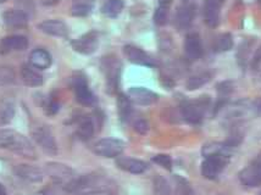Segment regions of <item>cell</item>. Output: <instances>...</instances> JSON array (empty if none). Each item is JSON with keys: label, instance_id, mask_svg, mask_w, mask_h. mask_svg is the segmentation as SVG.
Segmentation results:
<instances>
[{"label": "cell", "instance_id": "6da1fadb", "mask_svg": "<svg viewBox=\"0 0 261 195\" xmlns=\"http://www.w3.org/2000/svg\"><path fill=\"white\" fill-rule=\"evenodd\" d=\"M0 149L11 150L27 159H36L37 156L29 139L14 129H0Z\"/></svg>", "mask_w": 261, "mask_h": 195}, {"label": "cell", "instance_id": "7a4b0ae2", "mask_svg": "<svg viewBox=\"0 0 261 195\" xmlns=\"http://www.w3.org/2000/svg\"><path fill=\"white\" fill-rule=\"evenodd\" d=\"M210 106V99L207 97L199 98L197 100L186 101L182 104L181 113L183 119L189 123H200L203 121L207 107Z\"/></svg>", "mask_w": 261, "mask_h": 195}, {"label": "cell", "instance_id": "3957f363", "mask_svg": "<svg viewBox=\"0 0 261 195\" xmlns=\"http://www.w3.org/2000/svg\"><path fill=\"white\" fill-rule=\"evenodd\" d=\"M197 15V0H181L176 9L175 26L177 30H187Z\"/></svg>", "mask_w": 261, "mask_h": 195}, {"label": "cell", "instance_id": "277c9868", "mask_svg": "<svg viewBox=\"0 0 261 195\" xmlns=\"http://www.w3.org/2000/svg\"><path fill=\"white\" fill-rule=\"evenodd\" d=\"M32 137L39 148L49 155H57L58 145L51 129L45 125H39L32 129Z\"/></svg>", "mask_w": 261, "mask_h": 195}, {"label": "cell", "instance_id": "5b68a950", "mask_svg": "<svg viewBox=\"0 0 261 195\" xmlns=\"http://www.w3.org/2000/svg\"><path fill=\"white\" fill-rule=\"evenodd\" d=\"M125 149V143L120 139L114 138H104L97 142L94 145V153L99 156L102 157H117L122 154Z\"/></svg>", "mask_w": 261, "mask_h": 195}, {"label": "cell", "instance_id": "8992f818", "mask_svg": "<svg viewBox=\"0 0 261 195\" xmlns=\"http://www.w3.org/2000/svg\"><path fill=\"white\" fill-rule=\"evenodd\" d=\"M229 157L226 155H211L205 157L201 163V173L205 178L216 179L228 163Z\"/></svg>", "mask_w": 261, "mask_h": 195}, {"label": "cell", "instance_id": "52a82bcc", "mask_svg": "<svg viewBox=\"0 0 261 195\" xmlns=\"http://www.w3.org/2000/svg\"><path fill=\"white\" fill-rule=\"evenodd\" d=\"M102 67H104L105 76H107V86H108L109 92L116 91L117 86H119L120 69H121L119 60L114 57L105 58L104 63H102Z\"/></svg>", "mask_w": 261, "mask_h": 195}, {"label": "cell", "instance_id": "ba28073f", "mask_svg": "<svg viewBox=\"0 0 261 195\" xmlns=\"http://www.w3.org/2000/svg\"><path fill=\"white\" fill-rule=\"evenodd\" d=\"M239 181L247 187H259L261 185V159L251 162L239 172Z\"/></svg>", "mask_w": 261, "mask_h": 195}, {"label": "cell", "instance_id": "9c48e42d", "mask_svg": "<svg viewBox=\"0 0 261 195\" xmlns=\"http://www.w3.org/2000/svg\"><path fill=\"white\" fill-rule=\"evenodd\" d=\"M225 0H204L203 17L209 27H216L220 22V14Z\"/></svg>", "mask_w": 261, "mask_h": 195}, {"label": "cell", "instance_id": "30bf717a", "mask_svg": "<svg viewBox=\"0 0 261 195\" xmlns=\"http://www.w3.org/2000/svg\"><path fill=\"white\" fill-rule=\"evenodd\" d=\"M99 45V36L97 32H88L81 38L72 42V48L77 52L83 55H91L98 49Z\"/></svg>", "mask_w": 261, "mask_h": 195}, {"label": "cell", "instance_id": "8fae6325", "mask_svg": "<svg viewBox=\"0 0 261 195\" xmlns=\"http://www.w3.org/2000/svg\"><path fill=\"white\" fill-rule=\"evenodd\" d=\"M46 172L57 183L64 184V187L74 178V173L72 170L68 166L63 165V163H46Z\"/></svg>", "mask_w": 261, "mask_h": 195}, {"label": "cell", "instance_id": "7c38bea8", "mask_svg": "<svg viewBox=\"0 0 261 195\" xmlns=\"http://www.w3.org/2000/svg\"><path fill=\"white\" fill-rule=\"evenodd\" d=\"M123 52H125L126 58L128 59L132 64L141 65V66L153 67L155 66V61L145 52L143 49L138 48L135 45H125L123 46Z\"/></svg>", "mask_w": 261, "mask_h": 195}, {"label": "cell", "instance_id": "4fadbf2b", "mask_svg": "<svg viewBox=\"0 0 261 195\" xmlns=\"http://www.w3.org/2000/svg\"><path fill=\"white\" fill-rule=\"evenodd\" d=\"M73 91L76 95V100L82 105H91L94 101V95L89 89L88 83L83 76L73 78Z\"/></svg>", "mask_w": 261, "mask_h": 195}, {"label": "cell", "instance_id": "5bb4252c", "mask_svg": "<svg viewBox=\"0 0 261 195\" xmlns=\"http://www.w3.org/2000/svg\"><path fill=\"white\" fill-rule=\"evenodd\" d=\"M128 98L133 103L147 106V105L156 103L159 97H158L156 93L149 91V89L144 88V87H133V88L129 89Z\"/></svg>", "mask_w": 261, "mask_h": 195}, {"label": "cell", "instance_id": "9a60e30c", "mask_svg": "<svg viewBox=\"0 0 261 195\" xmlns=\"http://www.w3.org/2000/svg\"><path fill=\"white\" fill-rule=\"evenodd\" d=\"M185 54L189 61H197L203 55V44L198 33H189L186 37Z\"/></svg>", "mask_w": 261, "mask_h": 195}, {"label": "cell", "instance_id": "2e32d148", "mask_svg": "<svg viewBox=\"0 0 261 195\" xmlns=\"http://www.w3.org/2000/svg\"><path fill=\"white\" fill-rule=\"evenodd\" d=\"M29 46V40L23 36H9L0 42V52L8 54L12 51H23Z\"/></svg>", "mask_w": 261, "mask_h": 195}, {"label": "cell", "instance_id": "e0dca14e", "mask_svg": "<svg viewBox=\"0 0 261 195\" xmlns=\"http://www.w3.org/2000/svg\"><path fill=\"white\" fill-rule=\"evenodd\" d=\"M39 30L45 35L53 37H61V38H66L68 37V27L66 23L60 20H46L39 23Z\"/></svg>", "mask_w": 261, "mask_h": 195}, {"label": "cell", "instance_id": "ac0fdd59", "mask_svg": "<svg viewBox=\"0 0 261 195\" xmlns=\"http://www.w3.org/2000/svg\"><path fill=\"white\" fill-rule=\"evenodd\" d=\"M15 175L18 178L31 183H38L43 181V171L38 167L32 165H17L14 169Z\"/></svg>", "mask_w": 261, "mask_h": 195}, {"label": "cell", "instance_id": "d6986e66", "mask_svg": "<svg viewBox=\"0 0 261 195\" xmlns=\"http://www.w3.org/2000/svg\"><path fill=\"white\" fill-rule=\"evenodd\" d=\"M116 165L120 167L121 170L133 173V175H141V173L145 172L148 170V163L142 160L130 159V157H120L116 161Z\"/></svg>", "mask_w": 261, "mask_h": 195}, {"label": "cell", "instance_id": "ffe728a7", "mask_svg": "<svg viewBox=\"0 0 261 195\" xmlns=\"http://www.w3.org/2000/svg\"><path fill=\"white\" fill-rule=\"evenodd\" d=\"M3 18H4L6 26L10 29H22V27H26L29 22V16L26 15V12L21 10L6 11L3 15Z\"/></svg>", "mask_w": 261, "mask_h": 195}, {"label": "cell", "instance_id": "44dd1931", "mask_svg": "<svg viewBox=\"0 0 261 195\" xmlns=\"http://www.w3.org/2000/svg\"><path fill=\"white\" fill-rule=\"evenodd\" d=\"M30 63L34 69L46 70L51 65V57L44 49H34L30 55Z\"/></svg>", "mask_w": 261, "mask_h": 195}, {"label": "cell", "instance_id": "7402d4cb", "mask_svg": "<svg viewBox=\"0 0 261 195\" xmlns=\"http://www.w3.org/2000/svg\"><path fill=\"white\" fill-rule=\"evenodd\" d=\"M21 77L24 85L29 87H39L43 85V76L30 65H23L21 69Z\"/></svg>", "mask_w": 261, "mask_h": 195}, {"label": "cell", "instance_id": "603a6c76", "mask_svg": "<svg viewBox=\"0 0 261 195\" xmlns=\"http://www.w3.org/2000/svg\"><path fill=\"white\" fill-rule=\"evenodd\" d=\"M94 8V0H72V11L73 16L85 17L91 14Z\"/></svg>", "mask_w": 261, "mask_h": 195}, {"label": "cell", "instance_id": "cb8c5ba5", "mask_svg": "<svg viewBox=\"0 0 261 195\" xmlns=\"http://www.w3.org/2000/svg\"><path fill=\"white\" fill-rule=\"evenodd\" d=\"M123 9L122 0H104L101 6V12L108 17L119 16Z\"/></svg>", "mask_w": 261, "mask_h": 195}, {"label": "cell", "instance_id": "d4e9b609", "mask_svg": "<svg viewBox=\"0 0 261 195\" xmlns=\"http://www.w3.org/2000/svg\"><path fill=\"white\" fill-rule=\"evenodd\" d=\"M203 155L205 157L211 155H226L231 157V147L220 143H211L203 148Z\"/></svg>", "mask_w": 261, "mask_h": 195}, {"label": "cell", "instance_id": "484cf974", "mask_svg": "<svg viewBox=\"0 0 261 195\" xmlns=\"http://www.w3.org/2000/svg\"><path fill=\"white\" fill-rule=\"evenodd\" d=\"M94 123H93L92 119L86 117L80 122L79 128H77V135L82 141H89L93 135H94Z\"/></svg>", "mask_w": 261, "mask_h": 195}, {"label": "cell", "instance_id": "4316f807", "mask_svg": "<svg viewBox=\"0 0 261 195\" xmlns=\"http://www.w3.org/2000/svg\"><path fill=\"white\" fill-rule=\"evenodd\" d=\"M154 195H171V187L169 181L163 176L156 175L153 179Z\"/></svg>", "mask_w": 261, "mask_h": 195}, {"label": "cell", "instance_id": "83f0119b", "mask_svg": "<svg viewBox=\"0 0 261 195\" xmlns=\"http://www.w3.org/2000/svg\"><path fill=\"white\" fill-rule=\"evenodd\" d=\"M210 79H211V73L209 72L198 73V75L191 77V78L188 79L187 89L188 91H195V89L200 88V87L206 85Z\"/></svg>", "mask_w": 261, "mask_h": 195}, {"label": "cell", "instance_id": "f1b7e54d", "mask_svg": "<svg viewBox=\"0 0 261 195\" xmlns=\"http://www.w3.org/2000/svg\"><path fill=\"white\" fill-rule=\"evenodd\" d=\"M233 46V37L231 33H223V35L217 37L215 42V51L223 52L228 51Z\"/></svg>", "mask_w": 261, "mask_h": 195}, {"label": "cell", "instance_id": "f546056e", "mask_svg": "<svg viewBox=\"0 0 261 195\" xmlns=\"http://www.w3.org/2000/svg\"><path fill=\"white\" fill-rule=\"evenodd\" d=\"M15 115V107L11 103H0V126L6 125L12 120Z\"/></svg>", "mask_w": 261, "mask_h": 195}, {"label": "cell", "instance_id": "4dcf8cb0", "mask_svg": "<svg viewBox=\"0 0 261 195\" xmlns=\"http://www.w3.org/2000/svg\"><path fill=\"white\" fill-rule=\"evenodd\" d=\"M117 107H119L120 117L126 121L130 115V100L125 94H119L117 97Z\"/></svg>", "mask_w": 261, "mask_h": 195}, {"label": "cell", "instance_id": "1f68e13d", "mask_svg": "<svg viewBox=\"0 0 261 195\" xmlns=\"http://www.w3.org/2000/svg\"><path fill=\"white\" fill-rule=\"evenodd\" d=\"M169 4H159L158 6L156 11L154 14V22L159 26H163V24L166 23L167 17H169Z\"/></svg>", "mask_w": 261, "mask_h": 195}, {"label": "cell", "instance_id": "d6a6232c", "mask_svg": "<svg viewBox=\"0 0 261 195\" xmlns=\"http://www.w3.org/2000/svg\"><path fill=\"white\" fill-rule=\"evenodd\" d=\"M175 183L176 189L173 195H192L191 185L185 178L179 177V176H175Z\"/></svg>", "mask_w": 261, "mask_h": 195}, {"label": "cell", "instance_id": "836d02e7", "mask_svg": "<svg viewBox=\"0 0 261 195\" xmlns=\"http://www.w3.org/2000/svg\"><path fill=\"white\" fill-rule=\"evenodd\" d=\"M153 162L158 163V165L164 167V169L169 170V171L172 169V160H171V157L169 155H163V154H160V155L154 156Z\"/></svg>", "mask_w": 261, "mask_h": 195}, {"label": "cell", "instance_id": "e575fe53", "mask_svg": "<svg viewBox=\"0 0 261 195\" xmlns=\"http://www.w3.org/2000/svg\"><path fill=\"white\" fill-rule=\"evenodd\" d=\"M14 80V73L9 67L0 66V85L3 83H9Z\"/></svg>", "mask_w": 261, "mask_h": 195}, {"label": "cell", "instance_id": "d590c367", "mask_svg": "<svg viewBox=\"0 0 261 195\" xmlns=\"http://www.w3.org/2000/svg\"><path fill=\"white\" fill-rule=\"evenodd\" d=\"M46 115H55L59 111V104L55 100H48L43 107Z\"/></svg>", "mask_w": 261, "mask_h": 195}, {"label": "cell", "instance_id": "8d00e7d4", "mask_svg": "<svg viewBox=\"0 0 261 195\" xmlns=\"http://www.w3.org/2000/svg\"><path fill=\"white\" fill-rule=\"evenodd\" d=\"M135 129L139 134H145L149 131V123L145 120H138L135 123Z\"/></svg>", "mask_w": 261, "mask_h": 195}, {"label": "cell", "instance_id": "74e56055", "mask_svg": "<svg viewBox=\"0 0 261 195\" xmlns=\"http://www.w3.org/2000/svg\"><path fill=\"white\" fill-rule=\"evenodd\" d=\"M61 0H40V3H42L44 6H53V5H57L60 3Z\"/></svg>", "mask_w": 261, "mask_h": 195}, {"label": "cell", "instance_id": "f35d334b", "mask_svg": "<svg viewBox=\"0 0 261 195\" xmlns=\"http://www.w3.org/2000/svg\"><path fill=\"white\" fill-rule=\"evenodd\" d=\"M85 195H111L109 191H104V190H95V191H91V193H87Z\"/></svg>", "mask_w": 261, "mask_h": 195}, {"label": "cell", "instance_id": "ab89813d", "mask_svg": "<svg viewBox=\"0 0 261 195\" xmlns=\"http://www.w3.org/2000/svg\"><path fill=\"white\" fill-rule=\"evenodd\" d=\"M0 195H8V194H6V190H5V188L3 187L2 184H0Z\"/></svg>", "mask_w": 261, "mask_h": 195}, {"label": "cell", "instance_id": "60d3db41", "mask_svg": "<svg viewBox=\"0 0 261 195\" xmlns=\"http://www.w3.org/2000/svg\"><path fill=\"white\" fill-rule=\"evenodd\" d=\"M36 195H50V194H49L46 190H40L38 193H36Z\"/></svg>", "mask_w": 261, "mask_h": 195}, {"label": "cell", "instance_id": "b9f144b4", "mask_svg": "<svg viewBox=\"0 0 261 195\" xmlns=\"http://www.w3.org/2000/svg\"><path fill=\"white\" fill-rule=\"evenodd\" d=\"M6 0H0V4H2V3H5Z\"/></svg>", "mask_w": 261, "mask_h": 195}, {"label": "cell", "instance_id": "7bdbcfd3", "mask_svg": "<svg viewBox=\"0 0 261 195\" xmlns=\"http://www.w3.org/2000/svg\"><path fill=\"white\" fill-rule=\"evenodd\" d=\"M259 110H260V111H261V104H260V105H259Z\"/></svg>", "mask_w": 261, "mask_h": 195}]
</instances>
